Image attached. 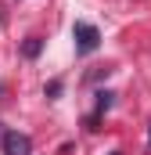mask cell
I'll return each instance as SVG.
<instances>
[{
  "mask_svg": "<svg viewBox=\"0 0 151 155\" xmlns=\"http://www.w3.org/2000/svg\"><path fill=\"white\" fill-rule=\"evenodd\" d=\"M72 40H76V51H79V54H94V51L101 47V33H97V25H90V22H76L72 25Z\"/></svg>",
  "mask_w": 151,
  "mask_h": 155,
  "instance_id": "1",
  "label": "cell"
},
{
  "mask_svg": "<svg viewBox=\"0 0 151 155\" xmlns=\"http://www.w3.org/2000/svg\"><path fill=\"white\" fill-rule=\"evenodd\" d=\"M4 152H7V155H29V152H33V141H29L25 134L11 130V134L4 137Z\"/></svg>",
  "mask_w": 151,
  "mask_h": 155,
  "instance_id": "2",
  "label": "cell"
},
{
  "mask_svg": "<svg viewBox=\"0 0 151 155\" xmlns=\"http://www.w3.org/2000/svg\"><path fill=\"white\" fill-rule=\"evenodd\" d=\"M40 47H43V43H40V40L33 36L29 43H25V58H36V54H40Z\"/></svg>",
  "mask_w": 151,
  "mask_h": 155,
  "instance_id": "3",
  "label": "cell"
},
{
  "mask_svg": "<svg viewBox=\"0 0 151 155\" xmlns=\"http://www.w3.org/2000/svg\"><path fill=\"white\" fill-rule=\"evenodd\" d=\"M148 141H151V134H148Z\"/></svg>",
  "mask_w": 151,
  "mask_h": 155,
  "instance_id": "4",
  "label": "cell"
}]
</instances>
